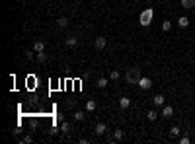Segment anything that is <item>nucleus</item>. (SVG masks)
Listing matches in <instances>:
<instances>
[{"mask_svg":"<svg viewBox=\"0 0 195 144\" xmlns=\"http://www.w3.org/2000/svg\"><path fill=\"white\" fill-rule=\"evenodd\" d=\"M94 132H96V135H106V132H107V127L103 125V123H98L96 129H94Z\"/></svg>","mask_w":195,"mask_h":144,"instance_id":"nucleus-4","label":"nucleus"},{"mask_svg":"<svg viewBox=\"0 0 195 144\" xmlns=\"http://www.w3.org/2000/svg\"><path fill=\"white\" fill-rule=\"evenodd\" d=\"M121 138H123V130L117 129L115 132H113V140H121Z\"/></svg>","mask_w":195,"mask_h":144,"instance_id":"nucleus-16","label":"nucleus"},{"mask_svg":"<svg viewBox=\"0 0 195 144\" xmlns=\"http://www.w3.org/2000/svg\"><path fill=\"white\" fill-rule=\"evenodd\" d=\"M178 25H180V27H187V25H189V18H186V16H181V18L178 20Z\"/></svg>","mask_w":195,"mask_h":144,"instance_id":"nucleus-12","label":"nucleus"},{"mask_svg":"<svg viewBox=\"0 0 195 144\" xmlns=\"http://www.w3.org/2000/svg\"><path fill=\"white\" fill-rule=\"evenodd\" d=\"M109 78H111V80H119V72H117V70H113L111 74H109Z\"/></svg>","mask_w":195,"mask_h":144,"instance_id":"nucleus-23","label":"nucleus"},{"mask_svg":"<svg viewBox=\"0 0 195 144\" xmlns=\"http://www.w3.org/2000/svg\"><path fill=\"white\" fill-rule=\"evenodd\" d=\"M129 105H131V99L129 98H121L119 99V107H121V109H127Z\"/></svg>","mask_w":195,"mask_h":144,"instance_id":"nucleus-11","label":"nucleus"},{"mask_svg":"<svg viewBox=\"0 0 195 144\" xmlns=\"http://www.w3.org/2000/svg\"><path fill=\"white\" fill-rule=\"evenodd\" d=\"M181 6L183 8H187V10H191L195 6V0H181Z\"/></svg>","mask_w":195,"mask_h":144,"instance_id":"nucleus-13","label":"nucleus"},{"mask_svg":"<svg viewBox=\"0 0 195 144\" xmlns=\"http://www.w3.org/2000/svg\"><path fill=\"white\" fill-rule=\"evenodd\" d=\"M170 135L178 136V135H180V127H172V129H170Z\"/></svg>","mask_w":195,"mask_h":144,"instance_id":"nucleus-22","label":"nucleus"},{"mask_svg":"<svg viewBox=\"0 0 195 144\" xmlns=\"http://www.w3.org/2000/svg\"><path fill=\"white\" fill-rule=\"evenodd\" d=\"M152 18H154V10H152V8H146L143 14H140L139 23L143 25V27H146V25H150V23H152Z\"/></svg>","mask_w":195,"mask_h":144,"instance_id":"nucleus-1","label":"nucleus"},{"mask_svg":"<svg viewBox=\"0 0 195 144\" xmlns=\"http://www.w3.org/2000/svg\"><path fill=\"white\" fill-rule=\"evenodd\" d=\"M84 117H86V113H84V111H76L74 113V119H76V121H84Z\"/></svg>","mask_w":195,"mask_h":144,"instance_id":"nucleus-17","label":"nucleus"},{"mask_svg":"<svg viewBox=\"0 0 195 144\" xmlns=\"http://www.w3.org/2000/svg\"><path fill=\"white\" fill-rule=\"evenodd\" d=\"M174 115V109L170 105H164L162 107V117H166V119H170V117Z\"/></svg>","mask_w":195,"mask_h":144,"instance_id":"nucleus-5","label":"nucleus"},{"mask_svg":"<svg viewBox=\"0 0 195 144\" xmlns=\"http://www.w3.org/2000/svg\"><path fill=\"white\" fill-rule=\"evenodd\" d=\"M98 109V103L94 101V99H90V101H86V111L88 113H94Z\"/></svg>","mask_w":195,"mask_h":144,"instance_id":"nucleus-6","label":"nucleus"},{"mask_svg":"<svg viewBox=\"0 0 195 144\" xmlns=\"http://www.w3.org/2000/svg\"><path fill=\"white\" fill-rule=\"evenodd\" d=\"M146 119H148V121H156V119H158V113L154 111V109H150V111L146 113Z\"/></svg>","mask_w":195,"mask_h":144,"instance_id":"nucleus-14","label":"nucleus"},{"mask_svg":"<svg viewBox=\"0 0 195 144\" xmlns=\"http://www.w3.org/2000/svg\"><path fill=\"white\" fill-rule=\"evenodd\" d=\"M33 51H35V53L45 51V43H43V41H35V43H33Z\"/></svg>","mask_w":195,"mask_h":144,"instance_id":"nucleus-8","label":"nucleus"},{"mask_svg":"<svg viewBox=\"0 0 195 144\" xmlns=\"http://www.w3.org/2000/svg\"><path fill=\"white\" fill-rule=\"evenodd\" d=\"M137 86H139L140 90H150V88H152V80L146 78V76H140V80L137 82Z\"/></svg>","mask_w":195,"mask_h":144,"instance_id":"nucleus-3","label":"nucleus"},{"mask_svg":"<svg viewBox=\"0 0 195 144\" xmlns=\"http://www.w3.org/2000/svg\"><path fill=\"white\" fill-rule=\"evenodd\" d=\"M96 86H98V88H106V86H107V80H106V78H100V80L96 82Z\"/></svg>","mask_w":195,"mask_h":144,"instance_id":"nucleus-18","label":"nucleus"},{"mask_svg":"<svg viewBox=\"0 0 195 144\" xmlns=\"http://www.w3.org/2000/svg\"><path fill=\"white\" fill-rule=\"evenodd\" d=\"M152 103L154 105H164V96L162 93H156V96L152 98Z\"/></svg>","mask_w":195,"mask_h":144,"instance_id":"nucleus-9","label":"nucleus"},{"mask_svg":"<svg viewBox=\"0 0 195 144\" xmlns=\"http://www.w3.org/2000/svg\"><path fill=\"white\" fill-rule=\"evenodd\" d=\"M60 130H63L65 135H68V132H70V125H68V123H63V125H60Z\"/></svg>","mask_w":195,"mask_h":144,"instance_id":"nucleus-19","label":"nucleus"},{"mask_svg":"<svg viewBox=\"0 0 195 144\" xmlns=\"http://www.w3.org/2000/svg\"><path fill=\"white\" fill-rule=\"evenodd\" d=\"M180 142H181V144H189V136H181Z\"/></svg>","mask_w":195,"mask_h":144,"instance_id":"nucleus-24","label":"nucleus"},{"mask_svg":"<svg viewBox=\"0 0 195 144\" xmlns=\"http://www.w3.org/2000/svg\"><path fill=\"white\" fill-rule=\"evenodd\" d=\"M172 29V22H164L162 23V31H170Z\"/></svg>","mask_w":195,"mask_h":144,"instance_id":"nucleus-21","label":"nucleus"},{"mask_svg":"<svg viewBox=\"0 0 195 144\" xmlns=\"http://www.w3.org/2000/svg\"><path fill=\"white\" fill-rule=\"evenodd\" d=\"M57 25H59V27H66V25H68V20H66V18H59V20H57Z\"/></svg>","mask_w":195,"mask_h":144,"instance_id":"nucleus-15","label":"nucleus"},{"mask_svg":"<svg viewBox=\"0 0 195 144\" xmlns=\"http://www.w3.org/2000/svg\"><path fill=\"white\" fill-rule=\"evenodd\" d=\"M106 45H107V39L106 37H98L96 39V49H106Z\"/></svg>","mask_w":195,"mask_h":144,"instance_id":"nucleus-7","label":"nucleus"},{"mask_svg":"<svg viewBox=\"0 0 195 144\" xmlns=\"http://www.w3.org/2000/svg\"><path fill=\"white\" fill-rule=\"evenodd\" d=\"M37 61H39V62H45V61H47V55H45V51L37 53Z\"/></svg>","mask_w":195,"mask_h":144,"instance_id":"nucleus-20","label":"nucleus"},{"mask_svg":"<svg viewBox=\"0 0 195 144\" xmlns=\"http://www.w3.org/2000/svg\"><path fill=\"white\" fill-rule=\"evenodd\" d=\"M76 45H78V39H76L74 35L66 37V47H76Z\"/></svg>","mask_w":195,"mask_h":144,"instance_id":"nucleus-10","label":"nucleus"},{"mask_svg":"<svg viewBox=\"0 0 195 144\" xmlns=\"http://www.w3.org/2000/svg\"><path fill=\"white\" fill-rule=\"evenodd\" d=\"M140 76H143V74H140V68H137V66H135V68H129V70H127L125 80L129 84H137L140 80Z\"/></svg>","mask_w":195,"mask_h":144,"instance_id":"nucleus-2","label":"nucleus"}]
</instances>
